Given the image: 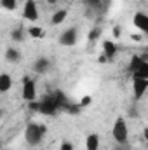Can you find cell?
Returning <instances> with one entry per match:
<instances>
[{"mask_svg":"<svg viewBox=\"0 0 148 150\" xmlns=\"http://www.w3.org/2000/svg\"><path fill=\"white\" fill-rule=\"evenodd\" d=\"M23 18L28 21H37L38 19V7L35 0H26L23 5Z\"/></svg>","mask_w":148,"mask_h":150,"instance_id":"7","label":"cell"},{"mask_svg":"<svg viewBox=\"0 0 148 150\" xmlns=\"http://www.w3.org/2000/svg\"><path fill=\"white\" fill-rule=\"evenodd\" d=\"M132 25H134L140 32H143V33L148 35V14L147 12H141V11L134 12V16H132Z\"/></svg>","mask_w":148,"mask_h":150,"instance_id":"8","label":"cell"},{"mask_svg":"<svg viewBox=\"0 0 148 150\" xmlns=\"http://www.w3.org/2000/svg\"><path fill=\"white\" fill-rule=\"evenodd\" d=\"M117 51H118V47H117L115 42H111V40H105V42H103V54H105V58H106L108 61L115 59Z\"/></svg>","mask_w":148,"mask_h":150,"instance_id":"10","label":"cell"},{"mask_svg":"<svg viewBox=\"0 0 148 150\" xmlns=\"http://www.w3.org/2000/svg\"><path fill=\"white\" fill-rule=\"evenodd\" d=\"M66 18H68V11H66V9H58V11L51 16V25L58 26V25L65 23V19H66Z\"/></svg>","mask_w":148,"mask_h":150,"instance_id":"12","label":"cell"},{"mask_svg":"<svg viewBox=\"0 0 148 150\" xmlns=\"http://www.w3.org/2000/svg\"><path fill=\"white\" fill-rule=\"evenodd\" d=\"M26 33H28V37H32V38H44L45 37V32L40 26H30L26 30Z\"/></svg>","mask_w":148,"mask_h":150,"instance_id":"16","label":"cell"},{"mask_svg":"<svg viewBox=\"0 0 148 150\" xmlns=\"http://www.w3.org/2000/svg\"><path fill=\"white\" fill-rule=\"evenodd\" d=\"M111 136L118 145H127L129 142V124L124 117H117L111 126Z\"/></svg>","mask_w":148,"mask_h":150,"instance_id":"3","label":"cell"},{"mask_svg":"<svg viewBox=\"0 0 148 150\" xmlns=\"http://www.w3.org/2000/svg\"><path fill=\"white\" fill-rule=\"evenodd\" d=\"M131 75H132V77H138V79H147L148 80V61L147 59H145V61H143Z\"/></svg>","mask_w":148,"mask_h":150,"instance_id":"15","label":"cell"},{"mask_svg":"<svg viewBox=\"0 0 148 150\" xmlns=\"http://www.w3.org/2000/svg\"><path fill=\"white\" fill-rule=\"evenodd\" d=\"M99 143H101V138L98 133H89L85 136V149L87 150H99Z\"/></svg>","mask_w":148,"mask_h":150,"instance_id":"11","label":"cell"},{"mask_svg":"<svg viewBox=\"0 0 148 150\" xmlns=\"http://www.w3.org/2000/svg\"><path fill=\"white\" fill-rule=\"evenodd\" d=\"M59 150H75V147H73V143H72V142L65 140V142H61V145H59Z\"/></svg>","mask_w":148,"mask_h":150,"instance_id":"20","label":"cell"},{"mask_svg":"<svg viewBox=\"0 0 148 150\" xmlns=\"http://www.w3.org/2000/svg\"><path fill=\"white\" fill-rule=\"evenodd\" d=\"M5 59H7L9 63H19V59H21L19 49H18V47H7V49H5Z\"/></svg>","mask_w":148,"mask_h":150,"instance_id":"13","label":"cell"},{"mask_svg":"<svg viewBox=\"0 0 148 150\" xmlns=\"http://www.w3.org/2000/svg\"><path fill=\"white\" fill-rule=\"evenodd\" d=\"M47 133V127L45 124H37V122H30L26 127H25V140L30 147H37L42 143L44 136Z\"/></svg>","mask_w":148,"mask_h":150,"instance_id":"2","label":"cell"},{"mask_svg":"<svg viewBox=\"0 0 148 150\" xmlns=\"http://www.w3.org/2000/svg\"><path fill=\"white\" fill-rule=\"evenodd\" d=\"M84 4H85V5H89V7H92V9H99V7L103 5V2H101V0H84Z\"/></svg>","mask_w":148,"mask_h":150,"instance_id":"19","label":"cell"},{"mask_svg":"<svg viewBox=\"0 0 148 150\" xmlns=\"http://www.w3.org/2000/svg\"><path fill=\"white\" fill-rule=\"evenodd\" d=\"M21 98L26 101V103H33L37 101V84L32 77H23V82H21Z\"/></svg>","mask_w":148,"mask_h":150,"instance_id":"4","label":"cell"},{"mask_svg":"<svg viewBox=\"0 0 148 150\" xmlns=\"http://www.w3.org/2000/svg\"><path fill=\"white\" fill-rule=\"evenodd\" d=\"M143 136H145V140H147V143H148V126L145 127V131H143Z\"/></svg>","mask_w":148,"mask_h":150,"instance_id":"24","label":"cell"},{"mask_svg":"<svg viewBox=\"0 0 148 150\" xmlns=\"http://www.w3.org/2000/svg\"><path fill=\"white\" fill-rule=\"evenodd\" d=\"M147 52H148V45H147Z\"/></svg>","mask_w":148,"mask_h":150,"instance_id":"26","label":"cell"},{"mask_svg":"<svg viewBox=\"0 0 148 150\" xmlns=\"http://www.w3.org/2000/svg\"><path fill=\"white\" fill-rule=\"evenodd\" d=\"M78 105H80V107H87V105H91V96H84V98L80 100Z\"/></svg>","mask_w":148,"mask_h":150,"instance_id":"22","label":"cell"},{"mask_svg":"<svg viewBox=\"0 0 148 150\" xmlns=\"http://www.w3.org/2000/svg\"><path fill=\"white\" fill-rule=\"evenodd\" d=\"M11 87H12V79H11V75L2 74L0 75V93L5 94V93H9Z\"/></svg>","mask_w":148,"mask_h":150,"instance_id":"14","label":"cell"},{"mask_svg":"<svg viewBox=\"0 0 148 150\" xmlns=\"http://www.w3.org/2000/svg\"><path fill=\"white\" fill-rule=\"evenodd\" d=\"M51 70V59L49 58H45V56H40L35 59V63H33V72L38 75H44L47 74Z\"/></svg>","mask_w":148,"mask_h":150,"instance_id":"9","label":"cell"},{"mask_svg":"<svg viewBox=\"0 0 148 150\" xmlns=\"http://www.w3.org/2000/svg\"><path fill=\"white\" fill-rule=\"evenodd\" d=\"M0 5L5 11H16L18 9V0H0Z\"/></svg>","mask_w":148,"mask_h":150,"instance_id":"17","label":"cell"},{"mask_svg":"<svg viewBox=\"0 0 148 150\" xmlns=\"http://www.w3.org/2000/svg\"><path fill=\"white\" fill-rule=\"evenodd\" d=\"M11 37H12V40H14V42H21V40H23V30H21V28H16V30H12Z\"/></svg>","mask_w":148,"mask_h":150,"instance_id":"18","label":"cell"},{"mask_svg":"<svg viewBox=\"0 0 148 150\" xmlns=\"http://www.w3.org/2000/svg\"><path fill=\"white\" fill-rule=\"evenodd\" d=\"M47 4H56V2H59V0H45Z\"/></svg>","mask_w":148,"mask_h":150,"instance_id":"25","label":"cell"},{"mask_svg":"<svg viewBox=\"0 0 148 150\" xmlns=\"http://www.w3.org/2000/svg\"><path fill=\"white\" fill-rule=\"evenodd\" d=\"M113 37H120V28H118V26L113 28Z\"/></svg>","mask_w":148,"mask_h":150,"instance_id":"23","label":"cell"},{"mask_svg":"<svg viewBox=\"0 0 148 150\" xmlns=\"http://www.w3.org/2000/svg\"><path fill=\"white\" fill-rule=\"evenodd\" d=\"M148 91V80L147 79H138L132 77V96L134 100H141Z\"/></svg>","mask_w":148,"mask_h":150,"instance_id":"6","label":"cell"},{"mask_svg":"<svg viewBox=\"0 0 148 150\" xmlns=\"http://www.w3.org/2000/svg\"><path fill=\"white\" fill-rule=\"evenodd\" d=\"M68 103H70V101L66 100V96H65L61 91H52V93L45 94L42 100L33 101V103H28V105H30L33 110L44 113V115H56L58 112L65 110Z\"/></svg>","mask_w":148,"mask_h":150,"instance_id":"1","label":"cell"},{"mask_svg":"<svg viewBox=\"0 0 148 150\" xmlns=\"http://www.w3.org/2000/svg\"><path fill=\"white\" fill-rule=\"evenodd\" d=\"M77 40H78V30H77L75 26L66 28V30L59 35V38H58V42H59L63 47H73L75 44H77Z\"/></svg>","mask_w":148,"mask_h":150,"instance_id":"5","label":"cell"},{"mask_svg":"<svg viewBox=\"0 0 148 150\" xmlns=\"http://www.w3.org/2000/svg\"><path fill=\"white\" fill-rule=\"evenodd\" d=\"M99 35H101V30L99 28H92L89 32V40H96V38H99Z\"/></svg>","mask_w":148,"mask_h":150,"instance_id":"21","label":"cell"}]
</instances>
